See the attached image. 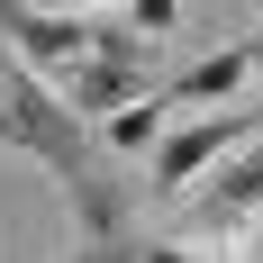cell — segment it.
Here are the masks:
<instances>
[{"instance_id":"6da1fadb","label":"cell","mask_w":263,"mask_h":263,"mask_svg":"<svg viewBox=\"0 0 263 263\" xmlns=\"http://www.w3.org/2000/svg\"><path fill=\"white\" fill-rule=\"evenodd\" d=\"M0 109H9V145H27V155L54 173V191L73 200L82 236L91 245H127V218H136V182L118 173V163L100 155V136L82 127L73 109L54 100L36 73H18L9 54H0Z\"/></svg>"},{"instance_id":"7a4b0ae2","label":"cell","mask_w":263,"mask_h":263,"mask_svg":"<svg viewBox=\"0 0 263 263\" xmlns=\"http://www.w3.org/2000/svg\"><path fill=\"white\" fill-rule=\"evenodd\" d=\"M145 54H155V46H145L127 18H91V64H82L54 100L73 109L82 127H100V118H118V109L145 100Z\"/></svg>"},{"instance_id":"3957f363","label":"cell","mask_w":263,"mask_h":263,"mask_svg":"<svg viewBox=\"0 0 263 263\" xmlns=\"http://www.w3.org/2000/svg\"><path fill=\"white\" fill-rule=\"evenodd\" d=\"M0 46H9L18 73H36L46 91H64V82L91 64V18H82V9H27V0H0Z\"/></svg>"},{"instance_id":"277c9868","label":"cell","mask_w":263,"mask_h":263,"mask_svg":"<svg viewBox=\"0 0 263 263\" xmlns=\"http://www.w3.org/2000/svg\"><path fill=\"white\" fill-rule=\"evenodd\" d=\"M254 136H263V100L227 109V118H191V127H173V136L155 145V173H145V191H155V200H182L200 173H218L227 155H245Z\"/></svg>"},{"instance_id":"5b68a950","label":"cell","mask_w":263,"mask_h":263,"mask_svg":"<svg viewBox=\"0 0 263 263\" xmlns=\"http://www.w3.org/2000/svg\"><path fill=\"white\" fill-rule=\"evenodd\" d=\"M254 209H263V136L209 173V191H200V209H191V218H200V236H209V245L236 254V245L254 236Z\"/></svg>"},{"instance_id":"8992f818","label":"cell","mask_w":263,"mask_h":263,"mask_svg":"<svg viewBox=\"0 0 263 263\" xmlns=\"http://www.w3.org/2000/svg\"><path fill=\"white\" fill-rule=\"evenodd\" d=\"M245 82H254V54H245V46H227V54H209V64H191V73L173 82L163 100H200V109H209V100H236Z\"/></svg>"},{"instance_id":"52a82bcc","label":"cell","mask_w":263,"mask_h":263,"mask_svg":"<svg viewBox=\"0 0 263 263\" xmlns=\"http://www.w3.org/2000/svg\"><path fill=\"white\" fill-rule=\"evenodd\" d=\"M91 136H100V155H109V163H118V155H155V145H163V100L118 109V118H100Z\"/></svg>"},{"instance_id":"ba28073f","label":"cell","mask_w":263,"mask_h":263,"mask_svg":"<svg viewBox=\"0 0 263 263\" xmlns=\"http://www.w3.org/2000/svg\"><path fill=\"white\" fill-rule=\"evenodd\" d=\"M245 54H254V82H263V18H254V36H245Z\"/></svg>"},{"instance_id":"9c48e42d","label":"cell","mask_w":263,"mask_h":263,"mask_svg":"<svg viewBox=\"0 0 263 263\" xmlns=\"http://www.w3.org/2000/svg\"><path fill=\"white\" fill-rule=\"evenodd\" d=\"M0 145H9V109H0Z\"/></svg>"},{"instance_id":"30bf717a","label":"cell","mask_w":263,"mask_h":263,"mask_svg":"<svg viewBox=\"0 0 263 263\" xmlns=\"http://www.w3.org/2000/svg\"><path fill=\"white\" fill-rule=\"evenodd\" d=\"M254 236H263V209H254Z\"/></svg>"}]
</instances>
